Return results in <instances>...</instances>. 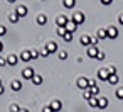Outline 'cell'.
Returning <instances> with one entry per match:
<instances>
[{"label":"cell","instance_id":"obj_3","mask_svg":"<svg viewBox=\"0 0 123 112\" xmlns=\"http://www.w3.org/2000/svg\"><path fill=\"white\" fill-rule=\"evenodd\" d=\"M76 85H78V88H81V90H88L89 88V80L88 78H84V76H79L78 78V82H76Z\"/></svg>","mask_w":123,"mask_h":112},{"label":"cell","instance_id":"obj_28","mask_svg":"<svg viewBox=\"0 0 123 112\" xmlns=\"http://www.w3.org/2000/svg\"><path fill=\"white\" fill-rule=\"evenodd\" d=\"M68 31H66V27H57V36H61V37H64V34H66Z\"/></svg>","mask_w":123,"mask_h":112},{"label":"cell","instance_id":"obj_43","mask_svg":"<svg viewBox=\"0 0 123 112\" xmlns=\"http://www.w3.org/2000/svg\"><path fill=\"white\" fill-rule=\"evenodd\" d=\"M0 85H2V80H0Z\"/></svg>","mask_w":123,"mask_h":112},{"label":"cell","instance_id":"obj_12","mask_svg":"<svg viewBox=\"0 0 123 112\" xmlns=\"http://www.w3.org/2000/svg\"><path fill=\"white\" fill-rule=\"evenodd\" d=\"M108 107V98L106 97H98V109H106Z\"/></svg>","mask_w":123,"mask_h":112},{"label":"cell","instance_id":"obj_31","mask_svg":"<svg viewBox=\"0 0 123 112\" xmlns=\"http://www.w3.org/2000/svg\"><path fill=\"white\" fill-rule=\"evenodd\" d=\"M105 58H106V54H105V53H101V51H99V54L96 56V60H98V61H103Z\"/></svg>","mask_w":123,"mask_h":112},{"label":"cell","instance_id":"obj_25","mask_svg":"<svg viewBox=\"0 0 123 112\" xmlns=\"http://www.w3.org/2000/svg\"><path fill=\"white\" fill-rule=\"evenodd\" d=\"M9 110H10V112H20V107H19L17 104H10Z\"/></svg>","mask_w":123,"mask_h":112},{"label":"cell","instance_id":"obj_16","mask_svg":"<svg viewBox=\"0 0 123 112\" xmlns=\"http://www.w3.org/2000/svg\"><path fill=\"white\" fill-rule=\"evenodd\" d=\"M81 44L86 46V48H89L91 46V36H81Z\"/></svg>","mask_w":123,"mask_h":112},{"label":"cell","instance_id":"obj_13","mask_svg":"<svg viewBox=\"0 0 123 112\" xmlns=\"http://www.w3.org/2000/svg\"><path fill=\"white\" fill-rule=\"evenodd\" d=\"M49 107H51L54 112H59V110H61V107H62V104H61L59 100H52V102L49 104Z\"/></svg>","mask_w":123,"mask_h":112},{"label":"cell","instance_id":"obj_40","mask_svg":"<svg viewBox=\"0 0 123 112\" xmlns=\"http://www.w3.org/2000/svg\"><path fill=\"white\" fill-rule=\"evenodd\" d=\"M4 92H5V88H4V85H0V95H2Z\"/></svg>","mask_w":123,"mask_h":112},{"label":"cell","instance_id":"obj_26","mask_svg":"<svg viewBox=\"0 0 123 112\" xmlns=\"http://www.w3.org/2000/svg\"><path fill=\"white\" fill-rule=\"evenodd\" d=\"M66 9H73L74 7V0H66V2H62Z\"/></svg>","mask_w":123,"mask_h":112},{"label":"cell","instance_id":"obj_38","mask_svg":"<svg viewBox=\"0 0 123 112\" xmlns=\"http://www.w3.org/2000/svg\"><path fill=\"white\" fill-rule=\"evenodd\" d=\"M118 22H120V26H123V14L118 15Z\"/></svg>","mask_w":123,"mask_h":112},{"label":"cell","instance_id":"obj_4","mask_svg":"<svg viewBox=\"0 0 123 112\" xmlns=\"http://www.w3.org/2000/svg\"><path fill=\"white\" fill-rule=\"evenodd\" d=\"M106 34H108L110 39H116V37H118V29H116L115 26H108V27H106Z\"/></svg>","mask_w":123,"mask_h":112},{"label":"cell","instance_id":"obj_9","mask_svg":"<svg viewBox=\"0 0 123 112\" xmlns=\"http://www.w3.org/2000/svg\"><path fill=\"white\" fill-rule=\"evenodd\" d=\"M17 63H19V56H15V54H9V56H7V65L15 66Z\"/></svg>","mask_w":123,"mask_h":112},{"label":"cell","instance_id":"obj_6","mask_svg":"<svg viewBox=\"0 0 123 112\" xmlns=\"http://www.w3.org/2000/svg\"><path fill=\"white\" fill-rule=\"evenodd\" d=\"M68 22H69V19H68L66 15H57V17H56V24H57V27H66Z\"/></svg>","mask_w":123,"mask_h":112},{"label":"cell","instance_id":"obj_21","mask_svg":"<svg viewBox=\"0 0 123 112\" xmlns=\"http://www.w3.org/2000/svg\"><path fill=\"white\" fill-rule=\"evenodd\" d=\"M89 92H91V95L93 97H96L98 93H99V88H98V85H89V88H88Z\"/></svg>","mask_w":123,"mask_h":112},{"label":"cell","instance_id":"obj_8","mask_svg":"<svg viewBox=\"0 0 123 112\" xmlns=\"http://www.w3.org/2000/svg\"><path fill=\"white\" fill-rule=\"evenodd\" d=\"M86 54H88L89 58H96V56L99 54V51H98L96 46H89V48H86Z\"/></svg>","mask_w":123,"mask_h":112},{"label":"cell","instance_id":"obj_15","mask_svg":"<svg viewBox=\"0 0 123 112\" xmlns=\"http://www.w3.org/2000/svg\"><path fill=\"white\" fill-rule=\"evenodd\" d=\"M36 22H37L39 26H44V24L47 22V15H44V14H39V15H37V19H36Z\"/></svg>","mask_w":123,"mask_h":112},{"label":"cell","instance_id":"obj_22","mask_svg":"<svg viewBox=\"0 0 123 112\" xmlns=\"http://www.w3.org/2000/svg\"><path fill=\"white\" fill-rule=\"evenodd\" d=\"M88 105H89V107H98V97H91V98L88 100Z\"/></svg>","mask_w":123,"mask_h":112},{"label":"cell","instance_id":"obj_14","mask_svg":"<svg viewBox=\"0 0 123 112\" xmlns=\"http://www.w3.org/2000/svg\"><path fill=\"white\" fill-rule=\"evenodd\" d=\"M15 12H17L19 17H25V15H27V7H25V5H19Z\"/></svg>","mask_w":123,"mask_h":112},{"label":"cell","instance_id":"obj_37","mask_svg":"<svg viewBox=\"0 0 123 112\" xmlns=\"http://www.w3.org/2000/svg\"><path fill=\"white\" fill-rule=\"evenodd\" d=\"M41 56H42V58H46V56H49V53H47L46 49H42V51H41Z\"/></svg>","mask_w":123,"mask_h":112},{"label":"cell","instance_id":"obj_33","mask_svg":"<svg viewBox=\"0 0 123 112\" xmlns=\"http://www.w3.org/2000/svg\"><path fill=\"white\" fill-rule=\"evenodd\" d=\"M98 44V37L96 36H91V46H96Z\"/></svg>","mask_w":123,"mask_h":112},{"label":"cell","instance_id":"obj_35","mask_svg":"<svg viewBox=\"0 0 123 112\" xmlns=\"http://www.w3.org/2000/svg\"><path fill=\"white\" fill-rule=\"evenodd\" d=\"M7 65V58H2L0 56V66H5Z\"/></svg>","mask_w":123,"mask_h":112},{"label":"cell","instance_id":"obj_29","mask_svg":"<svg viewBox=\"0 0 123 112\" xmlns=\"http://www.w3.org/2000/svg\"><path fill=\"white\" fill-rule=\"evenodd\" d=\"M62 39H64V41H66V43H71V41H73V34H71V32H66V34H64V37H62Z\"/></svg>","mask_w":123,"mask_h":112},{"label":"cell","instance_id":"obj_36","mask_svg":"<svg viewBox=\"0 0 123 112\" xmlns=\"http://www.w3.org/2000/svg\"><path fill=\"white\" fill-rule=\"evenodd\" d=\"M42 112H54V110H52V109H51V107H49V105H46V107H44V109H42Z\"/></svg>","mask_w":123,"mask_h":112},{"label":"cell","instance_id":"obj_30","mask_svg":"<svg viewBox=\"0 0 123 112\" xmlns=\"http://www.w3.org/2000/svg\"><path fill=\"white\" fill-rule=\"evenodd\" d=\"M68 58V53L66 51H59V60H66Z\"/></svg>","mask_w":123,"mask_h":112},{"label":"cell","instance_id":"obj_42","mask_svg":"<svg viewBox=\"0 0 123 112\" xmlns=\"http://www.w3.org/2000/svg\"><path fill=\"white\" fill-rule=\"evenodd\" d=\"M20 112H29V110L27 109H20Z\"/></svg>","mask_w":123,"mask_h":112},{"label":"cell","instance_id":"obj_2","mask_svg":"<svg viewBox=\"0 0 123 112\" xmlns=\"http://www.w3.org/2000/svg\"><path fill=\"white\" fill-rule=\"evenodd\" d=\"M76 26H81V24H84V21H86V17H84V14L83 12H74L73 14V19H71Z\"/></svg>","mask_w":123,"mask_h":112},{"label":"cell","instance_id":"obj_39","mask_svg":"<svg viewBox=\"0 0 123 112\" xmlns=\"http://www.w3.org/2000/svg\"><path fill=\"white\" fill-rule=\"evenodd\" d=\"M101 4H103V5H110V4H111V0H101Z\"/></svg>","mask_w":123,"mask_h":112},{"label":"cell","instance_id":"obj_11","mask_svg":"<svg viewBox=\"0 0 123 112\" xmlns=\"http://www.w3.org/2000/svg\"><path fill=\"white\" fill-rule=\"evenodd\" d=\"M19 60H22V61H31L32 60V56H31V51H22L20 54H19Z\"/></svg>","mask_w":123,"mask_h":112},{"label":"cell","instance_id":"obj_7","mask_svg":"<svg viewBox=\"0 0 123 112\" xmlns=\"http://www.w3.org/2000/svg\"><path fill=\"white\" fill-rule=\"evenodd\" d=\"M49 54L51 53H56L57 51V43H54V41H49V43H46V48H44Z\"/></svg>","mask_w":123,"mask_h":112},{"label":"cell","instance_id":"obj_41","mask_svg":"<svg viewBox=\"0 0 123 112\" xmlns=\"http://www.w3.org/2000/svg\"><path fill=\"white\" fill-rule=\"evenodd\" d=\"M2 49H4V43L0 41V53H2Z\"/></svg>","mask_w":123,"mask_h":112},{"label":"cell","instance_id":"obj_1","mask_svg":"<svg viewBox=\"0 0 123 112\" xmlns=\"http://www.w3.org/2000/svg\"><path fill=\"white\" fill-rule=\"evenodd\" d=\"M34 76H36V70L32 66H27V68L22 70V78L24 80H32Z\"/></svg>","mask_w":123,"mask_h":112},{"label":"cell","instance_id":"obj_5","mask_svg":"<svg viewBox=\"0 0 123 112\" xmlns=\"http://www.w3.org/2000/svg\"><path fill=\"white\" fill-rule=\"evenodd\" d=\"M98 78L103 80V82H108V78H110V71H108V68H99V70H98Z\"/></svg>","mask_w":123,"mask_h":112},{"label":"cell","instance_id":"obj_34","mask_svg":"<svg viewBox=\"0 0 123 112\" xmlns=\"http://www.w3.org/2000/svg\"><path fill=\"white\" fill-rule=\"evenodd\" d=\"M83 97H84V98H86V100H89V98H91V97H93V95H91V92H89V90H86V92H84V95H83Z\"/></svg>","mask_w":123,"mask_h":112},{"label":"cell","instance_id":"obj_19","mask_svg":"<svg viewBox=\"0 0 123 112\" xmlns=\"http://www.w3.org/2000/svg\"><path fill=\"white\" fill-rule=\"evenodd\" d=\"M19 15H17V12H14V14H9V21H10V24H17L19 22Z\"/></svg>","mask_w":123,"mask_h":112},{"label":"cell","instance_id":"obj_10","mask_svg":"<svg viewBox=\"0 0 123 112\" xmlns=\"http://www.w3.org/2000/svg\"><path fill=\"white\" fill-rule=\"evenodd\" d=\"M10 87H12L14 92H20V90H22V82H20V80H12Z\"/></svg>","mask_w":123,"mask_h":112},{"label":"cell","instance_id":"obj_23","mask_svg":"<svg viewBox=\"0 0 123 112\" xmlns=\"http://www.w3.org/2000/svg\"><path fill=\"white\" fill-rule=\"evenodd\" d=\"M32 83H34V85H41V83H42V76H41V75H36V76L32 78Z\"/></svg>","mask_w":123,"mask_h":112},{"label":"cell","instance_id":"obj_32","mask_svg":"<svg viewBox=\"0 0 123 112\" xmlns=\"http://www.w3.org/2000/svg\"><path fill=\"white\" fill-rule=\"evenodd\" d=\"M7 34V29H5V26H2L0 24V36H5Z\"/></svg>","mask_w":123,"mask_h":112},{"label":"cell","instance_id":"obj_18","mask_svg":"<svg viewBox=\"0 0 123 112\" xmlns=\"http://www.w3.org/2000/svg\"><path fill=\"white\" fill-rule=\"evenodd\" d=\"M76 29H78V26H76V24H74V22H73V21H69V22H68V26H66V31H68V32H71V34H73V32H74V31H76Z\"/></svg>","mask_w":123,"mask_h":112},{"label":"cell","instance_id":"obj_24","mask_svg":"<svg viewBox=\"0 0 123 112\" xmlns=\"http://www.w3.org/2000/svg\"><path fill=\"white\" fill-rule=\"evenodd\" d=\"M31 56H32V60H37V58L41 56V51H39V49H32V51H31Z\"/></svg>","mask_w":123,"mask_h":112},{"label":"cell","instance_id":"obj_17","mask_svg":"<svg viewBox=\"0 0 123 112\" xmlns=\"http://www.w3.org/2000/svg\"><path fill=\"white\" fill-rule=\"evenodd\" d=\"M120 82V76H118V73H115V75H110V78H108V83L110 85H116Z\"/></svg>","mask_w":123,"mask_h":112},{"label":"cell","instance_id":"obj_20","mask_svg":"<svg viewBox=\"0 0 123 112\" xmlns=\"http://www.w3.org/2000/svg\"><path fill=\"white\" fill-rule=\"evenodd\" d=\"M96 37H98V39H106V37H108V34H106V29H98V32H96Z\"/></svg>","mask_w":123,"mask_h":112},{"label":"cell","instance_id":"obj_27","mask_svg":"<svg viewBox=\"0 0 123 112\" xmlns=\"http://www.w3.org/2000/svg\"><path fill=\"white\" fill-rule=\"evenodd\" d=\"M116 98L123 100V87H118V90H116Z\"/></svg>","mask_w":123,"mask_h":112}]
</instances>
